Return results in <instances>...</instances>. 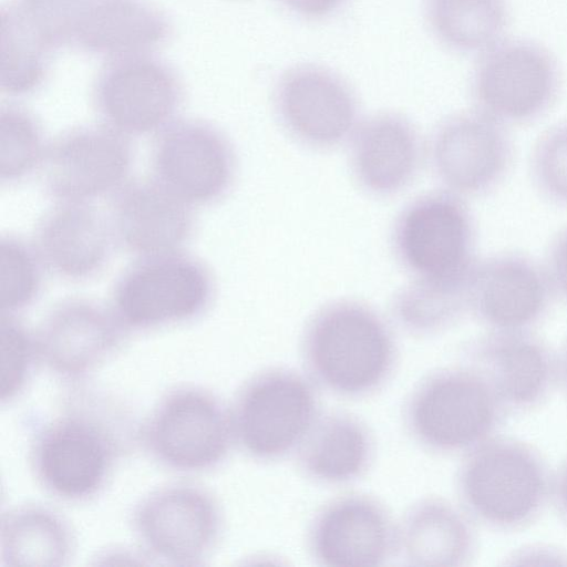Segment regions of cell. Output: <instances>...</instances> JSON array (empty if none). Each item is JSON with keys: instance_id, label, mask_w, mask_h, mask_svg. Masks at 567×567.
<instances>
[{"instance_id": "cell-36", "label": "cell", "mask_w": 567, "mask_h": 567, "mask_svg": "<svg viewBox=\"0 0 567 567\" xmlns=\"http://www.w3.org/2000/svg\"><path fill=\"white\" fill-rule=\"evenodd\" d=\"M295 14L306 19H321L337 11L347 0H280Z\"/></svg>"}, {"instance_id": "cell-33", "label": "cell", "mask_w": 567, "mask_h": 567, "mask_svg": "<svg viewBox=\"0 0 567 567\" xmlns=\"http://www.w3.org/2000/svg\"><path fill=\"white\" fill-rule=\"evenodd\" d=\"M530 175L543 198L567 207V122L539 136L532 152Z\"/></svg>"}, {"instance_id": "cell-31", "label": "cell", "mask_w": 567, "mask_h": 567, "mask_svg": "<svg viewBox=\"0 0 567 567\" xmlns=\"http://www.w3.org/2000/svg\"><path fill=\"white\" fill-rule=\"evenodd\" d=\"M43 267L35 247L14 236H2L0 241L2 313L17 315L35 301L42 288Z\"/></svg>"}, {"instance_id": "cell-22", "label": "cell", "mask_w": 567, "mask_h": 567, "mask_svg": "<svg viewBox=\"0 0 567 567\" xmlns=\"http://www.w3.org/2000/svg\"><path fill=\"white\" fill-rule=\"evenodd\" d=\"M115 243L101 212L87 203H60L39 221L34 247L50 271L79 281L105 267Z\"/></svg>"}, {"instance_id": "cell-21", "label": "cell", "mask_w": 567, "mask_h": 567, "mask_svg": "<svg viewBox=\"0 0 567 567\" xmlns=\"http://www.w3.org/2000/svg\"><path fill=\"white\" fill-rule=\"evenodd\" d=\"M171 31L167 17L147 0H85L68 27L65 44L116 59L147 53Z\"/></svg>"}, {"instance_id": "cell-35", "label": "cell", "mask_w": 567, "mask_h": 567, "mask_svg": "<svg viewBox=\"0 0 567 567\" xmlns=\"http://www.w3.org/2000/svg\"><path fill=\"white\" fill-rule=\"evenodd\" d=\"M545 271L553 292L567 301V226L553 238Z\"/></svg>"}, {"instance_id": "cell-26", "label": "cell", "mask_w": 567, "mask_h": 567, "mask_svg": "<svg viewBox=\"0 0 567 567\" xmlns=\"http://www.w3.org/2000/svg\"><path fill=\"white\" fill-rule=\"evenodd\" d=\"M0 539L3 566H63L74 550L69 524L41 505H22L3 514Z\"/></svg>"}, {"instance_id": "cell-25", "label": "cell", "mask_w": 567, "mask_h": 567, "mask_svg": "<svg viewBox=\"0 0 567 567\" xmlns=\"http://www.w3.org/2000/svg\"><path fill=\"white\" fill-rule=\"evenodd\" d=\"M468 517L444 498L422 497L396 523V557L408 566L457 567L475 551Z\"/></svg>"}, {"instance_id": "cell-28", "label": "cell", "mask_w": 567, "mask_h": 567, "mask_svg": "<svg viewBox=\"0 0 567 567\" xmlns=\"http://www.w3.org/2000/svg\"><path fill=\"white\" fill-rule=\"evenodd\" d=\"M470 279L414 277L393 298L395 322L414 337L442 332L468 310Z\"/></svg>"}, {"instance_id": "cell-12", "label": "cell", "mask_w": 567, "mask_h": 567, "mask_svg": "<svg viewBox=\"0 0 567 567\" xmlns=\"http://www.w3.org/2000/svg\"><path fill=\"white\" fill-rule=\"evenodd\" d=\"M152 169L156 183L189 206L207 205L230 189L236 158L218 128L199 120H182L158 132Z\"/></svg>"}, {"instance_id": "cell-5", "label": "cell", "mask_w": 567, "mask_h": 567, "mask_svg": "<svg viewBox=\"0 0 567 567\" xmlns=\"http://www.w3.org/2000/svg\"><path fill=\"white\" fill-rule=\"evenodd\" d=\"M320 413L318 388L306 373L266 368L246 380L235 396V442L255 461H281L295 454Z\"/></svg>"}, {"instance_id": "cell-8", "label": "cell", "mask_w": 567, "mask_h": 567, "mask_svg": "<svg viewBox=\"0 0 567 567\" xmlns=\"http://www.w3.org/2000/svg\"><path fill=\"white\" fill-rule=\"evenodd\" d=\"M394 252L414 277L466 279L475 266V226L463 198L447 189L423 195L399 215Z\"/></svg>"}, {"instance_id": "cell-17", "label": "cell", "mask_w": 567, "mask_h": 567, "mask_svg": "<svg viewBox=\"0 0 567 567\" xmlns=\"http://www.w3.org/2000/svg\"><path fill=\"white\" fill-rule=\"evenodd\" d=\"M460 357L491 386L506 413L538 405L557 373L548 347L527 331H492L467 342Z\"/></svg>"}, {"instance_id": "cell-9", "label": "cell", "mask_w": 567, "mask_h": 567, "mask_svg": "<svg viewBox=\"0 0 567 567\" xmlns=\"http://www.w3.org/2000/svg\"><path fill=\"white\" fill-rule=\"evenodd\" d=\"M131 525L141 547L169 565H199L223 532L216 498L200 486L171 484L144 496L134 507Z\"/></svg>"}, {"instance_id": "cell-15", "label": "cell", "mask_w": 567, "mask_h": 567, "mask_svg": "<svg viewBox=\"0 0 567 567\" xmlns=\"http://www.w3.org/2000/svg\"><path fill=\"white\" fill-rule=\"evenodd\" d=\"M433 171L447 190L460 196L496 188L513 162V142L498 121L476 111L439 125L430 143Z\"/></svg>"}, {"instance_id": "cell-6", "label": "cell", "mask_w": 567, "mask_h": 567, "mask_svg": "<svg viewBox=\"0 0 567 567\" xmlns=\"http://www.w3.org/2000/svg\"><path fill=\"white\" fill-rule=\"evenodd\" d=\"M138 435L155 461L185 473L217 467L235 443L230 410L213 392L195 385L166 392Z\"/></svg>"}, {"instance_id": "cell-32", "label": "cell", "mask_w": 567, "mask_h": 567, "mask_svg": "<svg viewBox=\"0 0 567 567\" xmlns=\"http://www.w3.org/2000/svg\"><path fill=\"white\" fill-rule=\"evenodd\" d=\"M1 401L11 402L30 381L40 360L37 333H32L14 315L1 318Z\"/></svg>"}, {"instance_id": "cell-29", "label": "cell", "mask_w": 567, "mask_h": 567, "mask_svg": "<svg viewBox=\"0 0 567 567\" xmlns=\"http://www.w3.org/2000/svg\"><path fill=\"white\" fill-rule=\"evenodd\" d=\"M434 35L458 52L485 51L496 44L508 19L505 0H426Z\"/></svg>"}, {"instance_id": "cell-3", "label": "cell", "mask_w": 567, "mask_h": 567, "mask_svg": "<svg viewBox=\"0 0 567 567\" xmlns=\"http://www.w3.org/2000/svg\"><path fill=\"white\" fill-rule=\"evenodd\" d=\"M506 411L472 368H441L423 377L402 406L405 432L435 454L468 452L502 425Z\"/></svg>"}, {"instance_id": "cell-27", "label": "cell", "mask_w": 567, "mask_h": 567, "mask_svg": "<svg viewBox=\"0 0 567 567\" xmlns=\"http://www.w3.org/2000/svg\"><path fill=\"white\" fill-rule=\"evenodd\" d=\"M56 48L44 31L16 3L1 9V90L11 96L39 89Z\"/></svg>"}, {"instance_id": "cell-11", "label": "cell", "mask_w": 567, "mask_h": 567, "mask_svg": "<svg viewBox=\"0 0 567 567\" xmlns=\"http://www.w3.org/2000/svg\"><path fill=\"white\" fill-rule=\"evenodd\" d=\"M93 104L105 125L127 135L158 133L173 122L184 91L176 71L147 53L112 59L93 85Z\"/></svg>"}, {"instance_id": "cell-2", "label": "cell", "mask_w": 567, "mask_h": 567, "mask_svg": "<svg viewBox=\"0 0 567 567\" xmlns=\"http://www.w3.org/2000/svg\"><path fill=\"white\" fill-rule=\"evenodd\" d=\"M305 373L334 396L362 399L380 391L399 361L395 336L384 318L354 300L320 308L300 340Z\"/></svg>"}, {"instance_id": "cell-37", "label": "cell", "mask_w": 567, "mask_h": 567, "mask_svg": "<svg viewBox=\"0 0 567 567\" xmlns=\"http://www.w3.org/2000/svg\"><path fill=\"white\" fill-rule=\"evenodd\" d=\"M553 487L557 509L567 522V462L560 467Z\"/></svg>"}, {"instance_id": "cell-34", "label": "cell", "mask_w": 567, "mask_h": 567, "mask_svg": "<svg viewBox=\"0 0 567 567\" xmlns=\"http://www.w3.org/2000/svg\"><path fill=\"white\" fill-rule=\"evenodd\" d=\"M85 0H18L16 3L50 38L55 48L65 44L68 27Z\"/></svg>"}, {"instance_id": "cell-20", "label": "cell", "mask_w": 567, "mask_h": 567, "mask_svg": "<svg viewBox=\"0 0 567 567\" xmlns=\"http://www.w3.org/2000/svg\"><path fill=\"white\" fill-rule=\"evenodd\" d=\"M109 220L115 241L140 257L176 252L194 230L189 205L156 182H135L120 188Z\"/></svg>"}, {"instance_id": "cell-4", "label": "cell", "mask_w": 567, "mask_h": 567, "mask_svg": "<svg viewBox=\"0 0 567 567\" xmlns=\"http://www.w3.org/2000/svg\"><path fill=\"white\" fill-rule=\"evenodd\" d=\"M550 489L546 463L529 445L487 440L468 451L456 474L463 508L483 525L514 530L543 511Z\"/></svg>"}, {"instance_id": "cell-10", "label": "cell", "mask_w": 567, "mask_h": 567, "mask_svg": "<svg viewBox=\"0 0 567 567\" xmlns=\"http://www.w3.org/2000/svg\"><path fill=\"white\" fill-rule=\"evenodd\" d=\"M558 66L542 45L507 40L485 50L473 74L477 111L499 123H525L544 114L556 99Z\"/></svg>"}, {"instance_id": "cell-38", "label": "cell", "mask_w": 567, "mask_h": 567, "mask_svg": "<svg viewBox=\"0 0 567 567\" xmlns=\"http://www.w3.org/2000/svg\"><path fill=\"white\" fill-rule=\"evenodd\" d=\"M559 372L564 388L567 391V344L565 346L560 357Z\"/></svg>"}, {"instance_id": "cell-19", "label": "cell", "mask_w": 567, "mask_h": 567, "mask_svg": "<svg viewBox=\"0 0 567 567\" xmlns=\"http://www.w3.org/2000/svg\"><path fill=\"white\" fill-rule=\"evenodd\" d=\"M125 331L113 311L100 303L63 300L37 333L40 361L64 381H82L114 354Z\"/></svg>"}, {"instance_id": "cell-30", "label": "cell", "mask_w": 567, "mask_h": 567, "mask_svg": "<svg viewBox=\"0 0 567 567\" xmlns=\"http://www.w3.org/2000/svg\"><path fill=\"white\" fill-rule=\"evenodd\" d=\"M48 146L41 126L27 110L8 105L0 112V177L14 183L42 166Z\"/></svg>"}, {"instance_id": "cell-1", "label": "cell", "mask_w": 567, "mask_h": 567, "mask_svg": "<svg viewBox=\"0 0 567 567\" xmlns=\"http://www.w3.org/2000/svg\"><path fill=\"white\" fill-rule=\"evenodd\" d=\"M115 408L100 395L81 391L37 429L30 463L48 493L62 501L83 502L104 488L131 437L138 434Z\"/></svg>"}, {"instance_id": "cell-13", "label": "cell", "mask_w": 567, "mask_h": 567, "mask_svg": "<svg viewBox=\"0 0 567 567\" xmlns=\"http://www.w3.org/2000/svg\"><path fill=\"white\" fill-rule=\"evenodd\" d=\"M311 559L327 567H379L396 557V523L377 497L351 492L321 505L306 534Z\"/></svg>"}, {"instance_id": "cell-18", "label": "cell", "mask_w": 567, "mask_h": 567, "mask_svg": "<svg viewBox=\"0 0 567 567\" xmlns=\"http://www.w3.org/2000/svg\"><path fill=\"white\" fill-rule=\"evenodd\" d=\"M551 293L545 269L533 259L497 254L475 262L468 311L493 331H527L545 315Z\"/></svg>"}, {"instance_id": "cell-16", "label": "cell", "mask_w": 567, "mask_h": 567, "mask_svg": "<svg viewBox=\"0 0 567 567\" xmlns=\"http://www.w3.org/2000/svg\"><path fill=\"white\" fill-rule=\"evenodd\" d=\"M274 104L282 126L300 143L333 147L358 126V102L337 73L313 64L295 66L279 79Z\"/></svg>"}, {"instance_id": "cell-7", "label": "cell", "mask_w": 567, "mask_h": 567, "mask_svg": "<svg viewBox=\"0 0 567 567\" xmlns=\"http://www.w3.org/2000/svg\"><path fill=\"white\" fill-rule=\"evenodd\" d=\"M213 296L206 266L176 251L131 265L114 285L112 311L126 331H144L196 319Z\"/></svg>"}, {"instance_id": "cell-24", "label": "cell", "mask_w": 567, "mask_h": 567, "mask_svg": "<svg viewBox=\"0 0 567 567\" xmlns=\"http://www.w3.org/2000/svg\"><path fill=\"white\" fill-rule=\"evenodd\" d=\"M415 128L393 113L377 114L360 123L351 136V167L360 186L378 196L404 189L420 164Z\"/></svg>"}, {"instance_id": "cell-23", "label": "cell", "mask_w": 567, "mask_h": 567, "mask_svg": "<svg viewBox=\"0 0 567 567\" xmlns=\"http://www.w3.org/2000/svg\"><path fill=\"white\" fill-rule=\"evenodd\" d=\"M293 456L308 481L324 486L347 485L363 477L372 466L375 439L369 425L351 412H321Z\"/></svg>"}, {"instance_id": "cell-14", "label": "cell", "mask_w": 567, "mask_h": 567, "mask_svg": "<svg viewBox=\"0 0 567 567\" xmlns=\"http://www.w3.org/2000/svg\"><path fill=\"white\" fill-rule=\"evenodd\" d=\"M132 163L125 135L107 125L75 127L48 146L44 188L59 203H87L122 188Z\"/></svg>"}]
</instances>
